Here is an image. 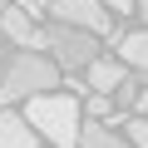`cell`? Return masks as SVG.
<instances>
[{"instance_id":"6da1fadb","label":"cell","mask_w":148,"mask_h":148,"mask_svg":"<svg viewBox=\"0 0 148 148\" xmlns=\"http://www.w3.org/2000/svg\"><path fill=\"white\" fill-rule=\"evenodd\" d=\"M25 123L49 138L54 148H79V99L74 94H40V99H25Z\"/></svg>"},{"instance_id":"7a4b0ae2","label":"cell","mask_w":148,"mask_h":148,"mask_svg":"<svg viewBox=\"0 0 148 148\" xmlns=\"http://www.w3.org/2000/svg\"><path fill=\"white\" fill-rule=\"evenodd\" d=\"M49 89H59V64L45 54H15L0 74V109H10L15 99H40Z\"/></svg>"},{"instance_id":"3957f363","label":"cell","mask_w":148,"mask_h":148,"mask_svg":"<svg viewBox=\"0 0 148 148\" xmlns=\"http://www.w3.org/2000/svg\"><path fill=\"white\" fill-rule=\"evenodd\" d=\"M45 49H49V59L59 64V69H89L99 54V45H94V35H84V30H69V25H49L45 30Z\"/></svg>"},{"instance_id":"277c9868","label":"cell","mask_w":148,"mask_h":148,"mask_svg":"<svg viewBox=\"0 0 148 148\" xmlns=\"http://www.w3.org/2000/svg\"><path fill=\"white\" fill-rule=\"evenodd\" d=\"M49 15L54 25H69V30H84V35H109V10L99 0H49Z\"/></svg>"},{"instance_id":"5b68a950","label":"cell","mask_w":148,"mask_h":148,"mask_svg":"<svg viewBox=\"0 0 148 148\" xmlns=\"http://www.w3.org/2000/svg\"><path fill=\"white\" fill-rule=\"evenodd\" d=\"M0 35L10 45H20V54H40L45 49V30L35 25V15H25L20 5H5L0 10Z\"/></svg>"},{"instance_id":"8992f818","label":"cell","mask_w":148,"mask_h":148,"mask_svg":"<svg viewBox=\"0 0 148 148\" xmlns=\"http://www.w3.org/2000/svg\"><path fill=\"white\" fill-rule=\"evenodd\" d=\"M35 128L25 123V114H10V109H0V148H35Z\"/></svg>"},{"instance_id":"52a82bcc","label":"cell","mask_w":148,"mask_h":148,"mask_svg":"<svg viewBox=\"0 0 148 148\" xmlns=\"http://www.w3.org/2000/svg\"><path fill=\"white\" fill-rule=\"evenodd\" d=\"M119 84H123V59H94L89 64V89L119 94Z\"/></svg>"},{"instance_id":"ba28073f","label":"cell","mask_w":148,"mask_h":148,"mask_svg":"<svg viewBox=\"0 0 148 148\" xmlns=\"http://www.w3.org/2000/svg\"><path fill=\"white\" fill-rule=\"evenodd\" d=\"M119 54H123V64H133V69H143V74H148V30L123 35V40H119Z\"/></svg>"},{"instance_id":"9c48e42d","label":"cell","mask_w":148,"mask_h":148,"mask_svg":"<svg viewBox=\"0 0 148 148\" xmlns=\"http://www.w3.org/2000/svg\"><path fill=\"white\" fill-rule=\"evenodd\" d=\"M79 148H128L114 128H104V123H89V128H79Z\"/></svg>"},{"instance_id":"30bf717a","label":"cell","mask_w":148,"mask_h":148,"mask_svg":"<svg viewBox=\"0 0 148 148\" xmlns=\"http://www.w3.org/2000/svg\"><path fill=\"white\" fill-rule=\"evenodd\" d=\"M89 114L104 123V119H114V104H109V94H89Z\"/></svg>"},{"instance_id":"8fae6325","label":"cell","mask_w":148,"mask_h":148,"mask_svg":"<svg viewBox=\"0 0 148 148\" xmlns=\"http://www.w3.org/2000/svg\"><path fill=\"white\" fill-rule=\"evenodd\" d=\"M128 143L133 148H148V119H128Z\"/></svg>"},{"instance_id":"7c38bea8","label":"cell","mask_w":148,"mask_h":148,"mask_svg":"<svg viewBox=\"0 0 148 148\" xmlns=\"http://www.w3.org/2000/svg\"><path fill=\"white\" fill-rule=\"evenodd\" d=\"M99 5H104V10H119V15H128V10H133V0H99Z\"/></svg>"},{"instance_id":"4fadbf2b","label":"cell","mask_w":148,"mask_h":148,"mask_svg":"<svg viewBox=\"0 0 148 148\" xmlns=\"http://www.w3.org/2000/svg\"><path fill=\"white\" fill-rule=\"evenodd\" d=\"M133 104H138V119H143V114H148V89H138V99H133Z\"/></svg>"},{"instance_id":"5bb4252c","label":"cell","mask_w":148,"mask_h":148,"mask_svg":"<svg viewBox=\"0 0 148 148\" xmlns=\"http://www.w3.org/2000/svg\"><path fill=\"white\" fill-rule=\"evenodd\" d=\"M133 15H143V20H148V0H133Z\"/></svg>"},{"instance_id":"9a60e30c","label":"cell","mask_w":148,"mask_h":148,"mask_svg":"<svg viewBox=\"0 0 148 148\" xmlns=\"http://www.w3.org/2000/svg\"><path fill=\"white\" fill-rule=\"evenodd\" d=\"M143 89H148V74H143Z\"/></svg>"},{"instance_id":"2e32d148","label":"cell","mask_w":148,"mask_h":148,"mask_svg":"<svg viewBox=\"0 0 148 148\" xmlns=\"http://www.w3.org/2000/svg\"><path fill=\"white\" fill-rule=\"evenodd\" d=\"M0 59H5V54H0Z\"/></svg>"}]
</instances>
